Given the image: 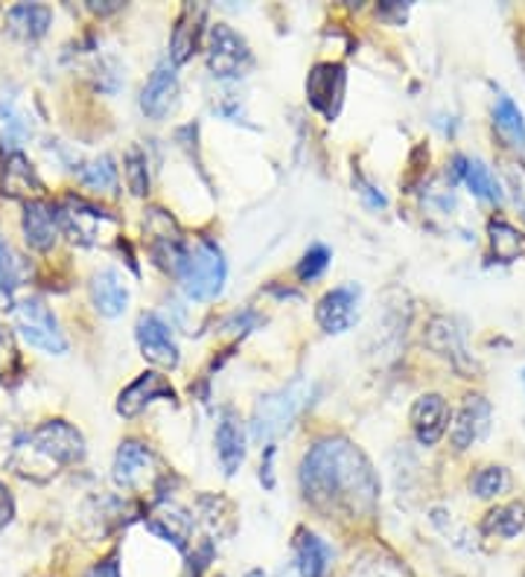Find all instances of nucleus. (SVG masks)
<instances>
[{
	"instance_id": "obj_1",
	"label": "nucleus",
	"mask_w": 525,
	"mask_h": 577,
	"mask_svg": "<svg viewBox=\"0 0 525 577\" xmlns=\"http://www.w3.org/2000/svg\"><path fill=\"white\" fill-rule=\"evenodd\" d=\"M303 502L327 519H368L380 502V479L368 455L347 437H321L298 470Z\"/></svg>"
},
{
	"instance_id": "obj_2",
	"label": "nucleus",
	"mask_w": 525,
	"mask_h": 577,
	"mask_svg": "<svg viewBox=\"0 0 525 577\" xmlns=\"http://www.w3.org/2000/svg\"><path fill=\"white\" fill-rule=\"evenodd\" d=\"M85 458V437L68 420H47L29 435L19 437L10 455L12 472L24 479L50 481L59 470Z\"/></svg>"
},
{
	"instance_id": "obj_3",
	"label": "nucleus",
	"mask_w": 525,
	"mask_h": 577,
	"mask_svg": "<svg viewBox=\"0 0 525 577\" xmlns=\"http://www.w3.org/2000/svg\"><path fill=\"white\" fill-rule=\"evenodd\" d=\"M176 277L190 301H214L223 294L225 280H228V263H225L219 245L202 237L193 245H188L179 268H176Z\"/></svg>"
},
{
	"instance_id": "obj_4",
	"label": "nucleus",
	"mask_w": 525,
	"mask_h": 577,
	"mask_svg": "<svg viewBox=\"0 0 525 577\" xmlns=\"http://www.w3.org/2000/svg\"><path fill=\"white\" fill-rule=\"evenodd\" d=\"M312 402V382L295 380L277 392L260 397L251 414V437L254 441H272V437L284 435L295 420L301 418V411Z\"/></svg>"
},
{
	"instance_id": "obj_5",
	"label": "nucleus",
	"mask_w": 525,
	"mask_h": 577,
	"mask_svg": "<svg viewBox=\"0 0 525 577\" xmlns=\"http://www.w3.org/2000/svg\"><path fill=\"white\" fill-rule=\"evenodd\" d=\"M59 231H64L80 245H99L120 228L117 216H111L103 207L91 205L80 196H64L62 205L53 207Z\"/></svg>"
},
{
	"instance_id": "obj_6",
	"label": "nucleus",
	"mask_w": 525,
	"mask_h": 577,
	"mask_svg": "<svg viewBox=\"0 0 525 577\" xmlns=\"http://www.w3.org/2000/svg\"><path fill=\"white\" fill-rule=\"evenodd\" d=\"M15 327L41 353H68V338H64L59 321L41 298H27V301L15 303Z\"/></svg>"
},
{
	"instance_id": "obj_7",
	"label": "nucleus",
	"mask_w": 525,
	"mask_h": 577,
	"mask_svg": "<svg viewBox=\"0 0 525 577\" xmlns=\"http://www.w3.org/2000/svg\"><path fill=\"white\" fill-rule=\"evenodd\" d=\"M207 68L216 80H240L251 68L249 41L228 24H214L207 33Z\"/></svg>"
},
{
	"instance_id": "obj_8",
	"label": "nucleus",
	"mask_w": 525,
	"mask_h": 577,
	"mask_svg": "<svg viewBox=\"0 0 525 577\" xmlns=\"http://www.w3.org/2000/svg\"><path fill=\"white\" fill-rule=\"evenodd\" d=\"M347 91V71L338 62H319L312 64L307 76V103L319 111L327 123H333L342 115Z\"/></svg>"
},
{
	"instance_id": "obj_9",
	"label": "nucleus",
	"mask_w": 525,
	"mask_h": 577,
	"mask_svg": "<svg viewBox=\"0 0 525 577\" xmlns=\"http://www.w3.org/2000/svg\"><path fill=\"white\" fill-rule=\"evenodd\" d=\"M158 458L152 453L150 446L143 444V441H123V444L117 446L115 455V467H111V479H115L117 488L123 490H141L143 484H152V481L158 479Z\"/></svg>"
},
{
	"instance_id": "obj_10",
	"label": "nucleus",
	"mask_w": 525,
	"mask_h": 577,
	"mask_svg": "<svg viewBox=\"0 0 525 577\" xmlns=\"http://www.w3.org/2000/svg\"><path fill=\"white\" fill-rule=\"evenodd\" d=\"M134 338H138V347H141V356L146 362H152L155 368H164V371H172L179 368V345L172 338V329L164 324V321L155 315V312H143L138 324H134Z\"/></svg>"
},
{
	"instance_id": "obj_11",
	"label": "nucleus",
	"mask_w": 525,
	"mask_h": 577,
	"mask_svg": "<svg viewBox=\"0 0 525 577\" xmlns=\"http://www.w3.org/2000/svg\"><path fill=\"white\" fill-rule=\"evenodd\" d=\"M176 400V388L167 376H160L158 371H143L132 385H126L120 397H117V414L126 420L138 418L143 411L150 409L152 402Z\"/></svg>"
},
{
	"instance_id": "obj_12",
	"label": "nucleus",
	"mask_w": 525,
	"mask_h": 577,
	"mask_svg": "<svg viewBox=\"0 0 525 577\" xmlns=\"http://www.w3.org/2000/svg\"><path fill=\"white\" fill-rule=\"evenodd\" d=\"M359 286L347 284V286H336L330 289L319 303H315V321L319 327L330 336H338V333H347L354 327L359 318Z\"/></svg>"
},
{
	"instance_id": "obj_13",
	"label": "nucleus",
	"mask_w": 525,
	"mask_h": 577,
	"mask_svg": "<svg viewBox=\"0 0 525 577\" xmlns=\"http://www.w3.org/2000/svg\"><path fill=\"white\" fill-rule=\"evenodd\" d=\"M179 106V73L176 64L160 62L141 91V111L150 120H167Z\"/></svg>"
},
{
	"instance_id": "obj_14",
	"label": "nucleus",
	"mask_w": 525,
	"mask_h": 577,
	"mask_svg": "<svg viewBox=\"0 0 525 577\" xmlns=\"http://www.w3.org/2000/svg\"><path fill=\"white\" fill-rule=\"evenodd\" d=\"M490 418H493V409H490V402L479 394H473L467 400L462 402V409L455 414V420H450L453 426H450V444L464 453V449H470L479 441H485L490 432Z\"/></svg>"
},
{
	"instance_id": "obj_15",
	"label": "nucleus",
	"mask_w": 525,
	"mask_h": 577,
	"mask_svg": "<svg viewBox=\"0 0 525 577\" xmlns=\"http://www.w3.org/2000/svg\"><path fill=\"white\" fill-rule=\"evenodd\" d=\"M411 432L423 446H435L450 429V406L441 394H420L409 411Z\"/></svg>"
},
{
	"instance_id": "obj_16",
	"label": "nucleus",
	"mask_w": 525,
	"mask_h": 577,
	"mask_svg": "<svg viewBox=\"0 0 525 577\" xmlns=\"http://www.w3.org/2000/svg\"><path fill=\"white\" fill-rule=\"evenodd\" d=\"M0 193L10 199H24V202H38L45 193L41 178L36 176V167L29 164L24 152L12 149L3 158V172H0Z\"/></svg>"
},
{
	"instance_id": "obj_17",
	"label": "nucleus",
	"mask_w": 525,
	"mask_h": 577,
	"mask_svg": "<svg viewBox=\"0 0 525 577\" xmlns=\"http://www.w3.org/2000/svg\"><path fill=\"white\" fill-rule=\"evenodd\" d=\"M427 345L435 350L438 356H444L446 362L458 368V371H467L470 368V353H467V336L464 329L458 327V321L446 318V315H438V318L429 321L427 327Z\"/></svg>"
},
{
	"instance_id": "obj_18",
	"label": "nucleus",
	"mask_w": 525,
	"mask_h": 577,
	"mask_svg": "<svg viewBox=\"0 0 525 577\" xmlns=\"http://www.w3.org/2000/svg\"><path fill=\"white\" fill-rule=\"evenodd\" d=\"M216 455L223 464L225 476H237L246 464V429H242L240 414L234 409H223L219 423H216Z\"/></svg>"
},
{
	"instance_id": "obj_19",
	"label": "nucleus",
	"mask_w": 525,
	"mask_h": 577,
	"mask_svg": "<svg viewBox=\"0 0 525 577\" xmlns=\"http://www.w3.org/2000/svg\"><path fill=\"white\" fill-rule=\"evenodd\" d=\"M91 303L106 318L123 315L126 306H129V286L115 268H103L91 277Z\"/></svg>"
},
{
	"instance_id": "obj_20",
	"label": "nucleus",
	"mask_w": 525,
	"mask_h": 577,
	"mask_svg": "<svg viewBox=\"0 0 525 577\" xmlns=\"http://www.w3.org/2000/svg\"><path fill=\"white\" fill-rule=\"evenodd\" d=\"M146 525H150L152 533H158L160 540L172 542L179 551L188 549L190 533H193V516L184 507L172 505V502H160L150 514Z\"/></svg>"
},
{
	"instance_id": "obj_21",
	"label": "nucleus",
	"mask_w": 525,
	"mask_h": 577,
	"mask_svg": "<svg viewBox=\"0 0 525 577\" xmlns=\"http://www.w3.org/2000/svg\"><path fill=\"white\" fill-rule=\"evenodd\" d=\"M21 228H24V240L29 249L50 251L59 240V223H56L53 207L38 202H27L24 205V216H21Z\"/></svg>"
},
{
	"instance_id": "obj_22",
	"label": "nucleus",
	"mask_w": 525,
	"mask_h": 577,
	"mask_svg": "<svg viewBox=\"0 0 525 577\" xmlns=\"http://www.w3.org/2000/svg\"><path fill=\"white\" fill-rule=\"evenodd\" d=\"M202 24H205V10L202 7H184L176 27H172V38H169V62L176 68L196 53L199 41H202Z\"/></svg>"
},
{
	"instance_id": "obj_23",
	"label": "nucleus",
	"mask_w": 525,
	"mask_h": 577,
	"mask_svg": "<svg viewBox=\"0 0 525 577\" xmlns=\"http://www.w3.org/2000/svg\"><path fill=\"white\" fill-rule=\"evenodd\" d=\"M453 169L455 176L467 184V190H470L473 196L481 199V202H490V205H502V187H499L497 176L490 172V167H485L481 160L455 155Z\"/></svg>"
},
{
	"instance_id": "obj_24",
	"label": "nucleus",
	"mask_w": 525,
	"mask_h": 577,
	"mask_svg": "<svg viewBox=\"0 0 525 577\" xmlns=\"http://www.w3.org/2000/svg\"><path fill=\"white\" fill-rule=\"evenodd\" d=\"M330 560H333V551L319 533L307 531V528L295 533V566H298L301 577H324Z\"/></svg>"
},
{
	"instance_id": "obj_25",
	"label": "nucleus",
	"mask_w": 525,
	"mask_h": 577,
	"mask_svg": "<svg viewBox=\"0 0 525 577\" xmlns=\"http://www.w3.org/2000/svg\"><path fill=\"white\" fill-rule=\"evenodd\" d=\"M50 24H53V12L41 3H19L7 12V27H10L12 36L27 38V41L45 36Z\"/></svg>"
},
{
	"instance_id": "obj_26",
	"label": "nucleus",
	"mask_w": 525,
	"mask_h": 577,
	"mask_svg": "<svg viewBox=\"0 0 525 577\" xmlns=\"http://www.w3.org/2000/svg\"><path fill=\"white\" fill-rule=\"evenodd\" d=\"M488 242L490 254L499 263H516L520 257H525V233L520 228H514L505 219H490L488 223Z\"/></svg>"
},
{
	"instance_id": "obj_27",
	"label": "nucleus",
	"mask_w": 525,
	"mask_h": 577,
	"mask_svg": "<svg viewBox=\"0 0 525 577\" xmlns=\"http://www.w3.org/2000/svg\"><path fill=\"white\" fill-rule=\"evenodd\" d=\"M493 125H497V132L502 134V141L508 146H514L520 152L525 149V117L508 94H499L497 103H493Z\"/></svg>"
},
{
	"instance_id": "obj_28",
	"label": "nucleus",
	"mask_w": 525,
	"mask_h": 577,
	"mask_svg": "<svg viewBox=\"0 0 525 577\" xmlns=\"http://www.w3.org/2000/svg\"><path fill=\"white\" fill-rule=\"evenodd\" d=\"M485 531L497 533L502 540H514L525 531V505L523 502H508L499 505L497 510H490L485 519Z\"/></svg>"
},
{
	"instance_id": "obj_29",
	"label": "nucleus",
	"mask_w": 525,
	"mask_h": 577,
	"mask_svg": "<svg viewBox=\"0 0 525 577\" xmlns=\"http://www.w3.org/2000/svg\"><path fill=\"white\" fill-rule=\"evenodd\" d=\"M508 488H511V476H508L505 467H497V464L481 467V470H476L470 476V490L479 498H497Z\"/></svg>"
},
{
	"instance_id": "obj_30",
	"label": "nucleus",
	"mask_w": 525,
	"mask_h": 577,
	"mask_svg": "<svg viewBox=\"0 0 525 577\" xmlns=\"http://www.w3.org/2000/svg\"><path fill=\"white\" fill-rule=\"evenodd\" d=\"M80 181L85 187H91V190H97V193L115 190V184H117L115 160L108 158V155H99V158H94L91 164H82Z\"/></svg>"
},
{
	"instance_id": "obj_31",
	"label": "nucleus",
	"mask_w": 525,
	"mask_h": 577,
	"mask_svg": "<svg viewBox=\"0 0 525 577\" xmlns=\"http://www.w3.org/2000/svg\"><path fill=\"white\" fill-rule=\"evenodd\" d=\"M123 172H126V184L132 190V196H146L150 193V164H146V155H143L138 146L126 152L123 160Z\"/></svg>"
},
{
	"instance_id": "obj_32",
	"label": "nucleus",
	"mask_w": 525,
	"mask_h": 577,
	"mask_svg": "<svg viewBox=\"0 0 525 577\" xmlns=\"http://www.w3.org/2000/svg\"><path fill=\"white\" fill-rule=\"evenodd\" d=\"M15 289H19V268H15V257H12L10 245L0 237V310L12 306Z\"/></svg>"
},
{
	"instance_id": "obj_33",
	"label": "nucleus",
	"mask_w": 525,
	"mask_h": 577,
	"mask_svg": "<svg viewBox=\"0 0 525 577\" xmlns=\"http://www.w3.org/2000/svg\"><path fill=\"white\" fill-rule=\"evenodd\" d=\"M330 266V249L327 245H310L307 254L301 257L298 268H295V275L301 284H312V280H319Z\"/></svg>"
},
{
	"instance_id": "obj_34",
	"label": "nucleus",
	"mask_w": 525,
	"mask_h": 577,
	"mask_svg": "<svg viewBox=\"0 0 525 577\" xmlns=\"http://www.w3.org/2000/svg\"><path fill=\"white\" fill-rule=\"evenodd\" d=\"M350 577H409V572H406L397 560L374 554V557L362 560Z\"/></svg>"
},
{
	"instance_id": "obj_35",
	"label": "nucleus",
	"mask_w": 525,
	"mask_h": 577,
	"mask_svg": "<svg viewBox=\"0 0 525 577\" xmlns=\"http://www.w3.org/2000/svg\"><path fill=\"white\" fill-rule=\"evenodd\" d=\"M21 356L19 347H15V338H12L10 329L0 327V382L12 380L19 373Z\"/></svg>"
},
{
	"instance_id": "obj_36",
	"label": "nucleus",
	"mask_w": 525,
	"mask_h": 577,
	"mask_svg": "<svg viewBox=\"0 0 525 577\" xmlns=\"http://www.w3.org/2000/svg\"><path fill=\"white\" fill-rule=\"evenodd\" d=\"M505 178L508 184H511V190H514V202L516 207H520V216H523L525 223V164H516V160L505 164Z\"/></svg>"
},
{
	"instance_id": "obj_37",
	"label": "nucleus",
	"mask_w": 525,
	"mask_h": 577,
	"mask_svg": "<svg viewBox=\"0 0 525 577\" xmlns=\"http://www.w3.org/2000/svg\"><path fill=\"white\" fill-rule=\"evenodd\" d=\"M12 516H15V498L7 484H0V531L12 522Z\"/></svg>"
},
{
	"instance_id": "obj_38",
	"label": "nucleus",
	"mask_w": 525,
	"mask_h": 577,
	"mask_svg": "<svg viewBox=\"0 0 525 577\" xmlns=\"http://www.w3.org/2000/svg\"><path fill=\"white\" fill-rule=\"evenodd\" d=\"M88 577H120V563H117V557L103 560V563H97V566L91 568Z\"/></svg>"
},
{
	"instance_id": "obj_39",
	"label": "nucleus",
	"mask_w": 525,
	"mask_h": 577,
	"mask_svg": "<svg viewBox=\"0 0 525 577\" xmlns=\"http://www.w3.org/2000/svg\"><path fill=\"white\" fill-rule=\"evenodd\" d=\"M272 458H275V446H266V461L260 464V481L266 484L269 490L275 488V476H272Z\"/></svg>"
},
{
	"instance_id": "obj_40",
	"label": "nucleus",
	"mask_w": 525,
	"mask_h": 577,
	"mask_svg": "<svg viewBox=\"0 0 525 577\" xmlns=\"http://www.w3.org/2000/svg\"><path fill=\"white\" fill-rule=\"evenodd\" d=\"M357 184H359V193H362V196H366L368 202H371V207H385V199L380 196V193H374V187L366 184L362 178H357Z\"/></svg>"
},
{
	"instance_id": "obj_41",
	"label": "nucleus",
	"mask_w": 525,
	"mask_h": 577,
	"mask_svg": "<svg viewBox=\"0 0 525 577\" xmlns=\"http://www.w3.org/2000/svg\"><path fill=\"white\" fill-rule=\"evenodd\" d=\"M246 577H266V575H263V572H258V568H254V572H249V575H246Z\"/></svg>"
}]
</instances>
